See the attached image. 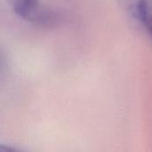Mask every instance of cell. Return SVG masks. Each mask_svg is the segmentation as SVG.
<instances>
[{
  "mask_svg": "<svg viewBox=\"0 0 152 152\" xmlns=\"http://www.w3.org/2000/svg\"><path fill=\"white\" fill-rule=\"evenodd\" d=\"M125 12L152 41V0H120Z\"/></svg>",
  "mask_w": 152,
  "mask_h": 152,
  "instance_id": "6da1fadb",
  "label": "cell"
},
{
  "mask_svg": "<svg viewBox=\"0 0 152 152\" xmlns=\"http://www.w3.org/2000/svg\"><path fill=\"white\" fill-rule=\"evenodd\" d=\"M59 15L51 9L39 7L32 15L29 21L40 27H53L59 21Z\"/></svg>",
  "mask_w": 152,
  "mask_h": 152,
  "instance_id": "7a4b0ae2",
  "label": "cell"
},
{
  "mask_svg": "<svg viewBox=\"0 0 152 152\" xmlns=\"http://www.w3.org/2000/svg\"><path fill=\"white\" fill-rule=\"evenodd\" d=\"M13 11L20 17L29 20L35 12L40 7L38 0H9Z\"/></svg>",
  "mask_w": 152,
  "mask_h": 152,
  "instance_id": "3957f363",
  "label": "cell"
},
{
  "mask_svg": "<svg viewBox=\"0 0 152 152\" xmlns=\"http://www.w3.org/2000/svg\"><path fill=\"white\" fill-rule=\"evenodd\" d=\"M0 152H23L20 150L5 144H0Z\"/></svg>",
  "mask_w": 152,
  "mask_h": 152,
  "instance_id": "277c9868",
  "label": "cell"
},
{
  "mask_svg": "<svg viewBox=\"0 0 152 152\" xmlns=\"http://www.w3.org/2000/svg\"><path fill=\"white\" fill-rule=\"evenodd\" d=\"M4 64V55H3V53H2V52L0 50V69H2Z\"/></svg>",
  "mask_w": 152,
  "mask_h": 152,
  "instance_id": "5b68a950",
  "label": "cell"
}]
</instances>
